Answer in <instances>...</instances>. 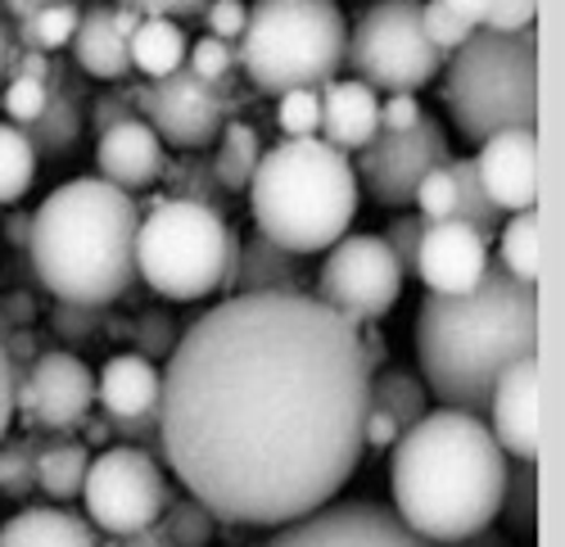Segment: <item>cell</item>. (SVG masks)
Returning <instances> with one entry per match:
<instances>
[{"label":"cell","instance_id":"d6986e66","mask_svg":"<svg viewBox=\"0 0 565 547\" xmlns=\"http://www.w3.org/2000/svg\"><path fill=\"white\" fill-rule=\"evenodd\" d=\"M96 168L109 186L118 191H146L163 176L168 168V154H163V141L154 136V127L146 118H127L118 127H109L96 146Z\"/></svg>","mask_w":565,"mask_h":547},{"label":"cell","instance_id":"4fadbf2b","mask_svg":"<svg viewBox=\"0 0 565 547\" xmlns=\"http://www.w3.org/2000/svg\"><path fill=\"white\" fill-rule=\"evenodd\" d=\"M136 109L154 127V136L163 146H172L181 154H200V150H209L217 141L222 127L231 122L235 100H231L226 82H204V77H195L191 68L181 64L177 73L140 86V105Z\"/></svg>","mask_w":565,"mask_h":547},{"label":"cell","instance_id":"ba28073f","mask_svg":"<svg viewBox=\"0 0 565 547\" xmlns=\"http://www.w3.org/2000/svg\"><path fill=\"white\" fill-rule=\"evenodd\" d=\"M349 23L340 0H254L235 64L267 96L317 90L344 68Z\"/></svg>","mask_w":565,"mask_h":547},{"label":"cell","instance_id":"94428289","mask_svg":"<svg viewBox=\"0 0 565 547\" xmlns=\"http://www.w3.org/2000/svg\"><path fill=\"white\" fill-rule=\"evenodd\" d=\"M14 60H19V45H14L10 28H6V14H0V82H6V77H10Z\"/></svg>","mask_w":565,"mask_h":547},{"label":"cell","instance_id":"f907efd6","mask_svg":"<svg viewBox=\"0 0 565 547\" xmlns=\"http://www.w3.org/2000/svg\"><path fill=\"white\" fill-rule=\"evenodd\" d=\"M118 6H131L140 14H159V19H195V14H204L209 0H118Z\"/></svg>","mask_w":565,"mask_h":547},{"label":"cell","instance_id":"be15d7a7","mask_svg":"<svg viewBox=\"0 0 565 547\" xmlns=\"http://www.w3.org/2000/svg\"><path fill=\"white\" fill-rule=\"evenodd\" d=\"M140 19H146V14H140V10H131V6H118V10H114V28H118L122 36H131Z\"/></svg>","mask_w":565,"mask_h":547},{"label":"cell","instance_id":"bcb514c9","mask_svg":"<svg viewBox=\"0 0 565 547\" xmlns=\"http://www.w3.org/2000/svg\"><path fill=\"white\" fill-rule=\"evenodd\" d=\"M100 322H105V312H100V308H86V303H64V299H60V303L51 308V326H55V335H60L64 344L90 340Z\"/></svg>","mask_w":565,"mask_h":547},{"label":"cell","instance_id":"91938a15","mask_svg":"<svg viewBox=\"0 0 565 547\" xmlns=\"http://www.w3.org/2000/svg\"><path fill=\"white\" fill-rule=\"evenodd\" d=\"M448 547H511V538H507L502 529L484 525L480 534H470V538H457V543H448Z\"/></svg>","mask_w":565,"mask_h":547},{"label":"cell","instance_id":"e7e4bbea","mask_svg":"<svg viewBox=\"0 0 565 547\" xmlns=\"http://www.w3.org/2000/svg\"><path fill=\"white\" fill-rule=\"evenodd\" d=\"M41 6V0H0V10L6 14H14V23H23V19H32V10Z\"/></svg>","mask_w":565,"mask_h":547},{"label":"cell","instance_id":"e575fe53","mask_svg":"<svg viewBox=\"0 0 565 547\" xmlns=\"http://www.w3.org/2000/svg\"><path fill=\"white\" fill-rule=\"evenodd\" d=\"M159 181H168V200H195V204H209L217 213L226 204V191L217 186L213 163H204L200 154H185L181 163H168Z\"/></svg>","mask_w":565,"mask_h":547},{"label":"cell","instance_id":"cb8c5ba5","mask_svg":"<svg viewBox=\"0 0 565 547\" xmlns=\"http://www.w3.org/2000/svg\"><path fill=\"white\" fill-rule=\"evenodd\" d=\"M96 403L105 417H140L159 407V367L140 353H118L96 376Z\"/></svg>","mask_w":565,"mask_h":547},{"label":"cell","instance_id":"5b68a950","mask_svg":"<svg viewBox=\"0 0 565 547\" xmlns=\"http://www.w3.org/2000/svg\"><path fill=\"white\" fill-rule=\"evenodd\" d=\"M249 213L258 236L299 258L326 254L358 217V172L344 150L321 136L263 150L249 181Z\"/></svg>","mask_w":565,"mask_h":547},{"label":"cell","instance_id":"4316f807","mask_svg":"<svg viewBox=\"0 0 565 547\" xmlns=\"http://www.w3.org/2000/svg\"><path fill=\"white\" fill-rule=\"evenodd\" d=\"M185 32L172 23V19H159V14H146L136 23V32L127 36V55H131V68L146 73L150 82L177 73L185 64Z\"/></svg>","mask_w":565,"mask_h":547},{"label":"cell","instance_id":"680465c9","mask_svg":"<svg viewBox=\"0 0 565 547\" xmlns=\"http://www.w3.org/2000/svg\"><path fill=\"white\" fill-rule=\"evenodd\" d=\"M77 430H86V448H109V439H114V426H109V417H86Z\"/></svg>","mask_w":565,"mask_h":547},{"label":"cell","instance_id":"03108f58","mask_svg":"<svg viewBox=\"0 0 565 547\" xmlns=\"http://www.w3.org/2000/svg\"><path fill=\"white\" fill-rule=\"evenodd\" d=\"M41 6H64V0H41Z\"/></svg>","mask_w":565,"mask_h":547},{"label":"cell","instance_id":"603a6c76","mask_svg":"<svg viewBox=\"0 0 565 547\" xmlns=\"http://www.w3.org/2000/svg\"><path fill=\"white\" fill-rule=\"evenodd\" d=\"M105 534L68 507H28L0 525V547H100Z\"/></svg>","mask_w":565,"mask_h":547},{"label":"cell","instance_id":"484cf974","mask_svg":"<svg viewBox=\"0 0 565 547\" xmlns=\"http://www.w3.org/2000/svg\"><path fill=\"white\" fill-rule=\"evenodd\" d=\"M90 452L82 439L73 435H51L41 439L36 448V489L51 493V503H73V497L82 493V480H86V466H90Z\"/></svg>","mask_w":565,"mask_h":547},{"label":"cell","instance_id":"2e32d148","mask_svg":"<svg viewBox=\"0 0 565 547\" xmlns=\"http://www.w3.org/2000/svg\"><path fill=\"white\" fill-rule=\"evenodd\" d=\"M489 240L466 226L461 217H444L430 222L426 236L416 249V277L426 281L430 294H470L480 286L484 267H489Z\"/></svg>","mask_w":565,"mask_h":547},{"label":"cell","instance_id":"ab89813d","mask_svg":"<svg viewBox=\"0 0 565 547\" xmlns=\"http://www.w3.org/2000/svg\"><path fill=\"white\" fill-rule=\"evenodd\" d=\"M45 100H51V90H45V82L23 77V73H10L6 96H0V109H6V114L14 118V127H32V122L41 118Z\"/></svg>","mask_w":565,"mask_h":547},{"label":"cell","instance_id":"7c38bea8","mask_svg":"<svg viewBox=\"0 0 565 547\" xmlns=\"http://www.w3.org/2000/svg\"><path fill=\"white\" fill-rule=\"evenodd\" d=\"M448 163H452V150H448L444 122L420 109V118L403 131H375L371 146L358 150L353 172L381 208H412L420 176Z\"/></svg>","mask_w":565,"mask_h":547},{"label":"cell","instance_id":"3957f363","mask_svg":"<svg viewBox=\"0 0 565 547\" xmlns=\"http://www.w3.org/2000/svg\"><path fill=\"white\" fill-rule=\"evenodd\" d=\"M507 462L511 458L484 417L457 412V407H430L394 443V516L435 547L480 534L498 521Z\"/></svg>","mask_w":565,"mask_h":547},{"label":"cell","instance_id":"6da1fadb","mask_svg":"<svg viewBox=\"0 0 565 547\" xmlns=\"http://www.w3.org/2000/svg\"><path fill=\"white\" fill-rule=\"evenodd\" d=\"M159 376V448L222 525L280 529L335 503L362 466L371 362L312 294H226Z\"/></svg>","mask_w":565,"mask_h":547},{"label":"cell","instance_id":"6f0895ef","mask_svg":"<svg viewBox=\"0 0 565 547\" xmlns=\"http://www.w3.org/2000/svg\"><path fill=\"white\" fill-rule=\"evenodd\" d=\"M100 547H168V538L150 525V529H136V534H127V538H105Z\"/></svg>","mask_w":565,"mask_h":547},{"label":"cell","instance_id":"83f0119b","mask_svg":"<svg viewBox=\"0 0 565 547\" xmlns=\"http://www.w3.org/2000/svg\"><path fill=\"white\" fill-rule=\"evenodd\" d=\"M498 262L507 277L539 286L543 271V240H539V208L525 213H507L498 226Z\"/></svg>","mask_w":565,"mask_h":547},{"label":"cell","instance_id":"f546056e","mask_svg":"<svg viewBox=\"0 0 565 547\" xmlns=\"http://www.w3.org/2000/svg\"><path fill=\"white\" fill-rule=\"evenodd\" d=\"M371 403L385 407L398 421V430H412L420 417L430 412V394L420 385V376L403 372V367H385L381 376H371Z\"/></svg>","mask_w":565,"mask_h":547},{"label":"cell","instance_id":"4dcf8cb0","mask_svg":"<svg viewBox=\"0 0 565 547\" xmlns=\"http://www.w3.org/2000/svg\"><path fill=\"white\" fill-rule=\"evenodd\" d=\"M498 516L507 529L534 538L539 534V462H507V489H502V507Z\"/></svg>","mask_w":565,"mask_h":547},{"label":"cell","instance_id":"7a4b0ae2","mask_svg":"<svg viewBox=\"0 0 565 547\" xmlns=\"http://www.w3.org/2000/svg\"><path fill=\"white\" fill-rule=\"evenodd\" d=\"M521 357H539V286L507 277L498 258L470 294L420 299L416 362L439 407L484 417L493 380Z\"/></svg>","mask_w":565,"mask_h":547},{"label":"cell","instance_id":"9f6ffc18","mask_svg":"<svg viewBox=\"0 0 565 547\" xmlns=\"http://www.w3.org/2000/svg\"><path fill=\"white\" fill-rule=\"evenodd\" d=\"M444 6L461 19V23H470V28H484V19H489V6L493 0H444Z\"/></svg>","mask_w":565,"mask_h":547},{"label":"cell","instance_id":"8fae6325","mask_svg":"<svg viewBox=\"0 0 565 547\" xmlns=\"http://www.w3.org/2000/svg\"><path fill=\"white\" fill-rule=\"evenodd\" d=\"M308 294L321 299L326 308H335L340 317H349L353 326H366V322H381L398 303L403 267L381 236H344L326 249L317 290Z\"/></svg>","mask_w":565,"mask_h":547},{"label":"cell","instance_id":"74e56055","mask_svg":"<svg viewBox=\"0 0 565 547\" xmlns=\"http://www.w3.org/2000/svg\"><path fill=\"white\" fill-rule=\"evenodd\" d=\"M276 122L286 131V141H303V136L321 131V96L317 90H286L276 105Z\"/></svg>","mask_w":565,"mask_h":547},{"label":"cell","instance_id":"681fc988","mask_svg":"<svg viewBox=\"0 0 565 547\" xmlns=\"http://www.w3.org/2000/svg\"><path fill=\"white\" fill-rule=\"evenodd\" d=\"M534 19H539V0H493L484 28H493V32H521V28H534Z\"/></svg>","mask_w":565,"mask_h":547},{"label":"cell","instance_id":"c3c4849f","mask_svg":"<svg viewBox=\"0 0 565 547\" xmlns=\"http://www.w3.org/2000/svg\"><path fill=\"white\" fill-rule=\"evenodd\" d=\"M114 435L131 448H146L163 462V448H159V412H140V417H109Z\"/></svg>","mask_w":565,"mask_h":547},{"label":"cell","instance_id":"7402d4cb","mask_svg":"<svg viewBox=\"0 0 565 547\" xmlns=\"http://www.w3.org/2000/svg\"><path fill=\"white\" fill-rule=\"evenodd\" d=\"M235 294H308L303 258L271 245L267 236L241 240V267H235Z\"/></svg>","mask_w":565,"mask_h":547},{"label":"cell","instance_id":"44dd1931","mask_svg":"<svg viewBox=\"0 0 565 547\" xmlns=\"http://www.w3.org/2000/svg\"><path fill=\"white\" fill-rule=\"evenodd\" d=\"M45 90H51V100H45L41 118L32 127H23V131H28L36 159H64V154L77 150L82 131H86V118H82V82L77 77H64V68L55 64Z\"/></svg>","mask_w":565,"mask_h":547},{"label":"cell","instance_id":"f6af8a7d","mask_svg":"<svg viewBox=\"0 0 565 547\" xmlns=\"http://www.w3.org/2000/svg\"><path fill=\"white\" fill-rule=\"evenodd\" d=\"M140 86H114L105 96H96V109H90V131L105 136L109 127L127 122V118H140Z\"/></svg>","mask_w":565,"mask_h":547},{"label":"cell","instance_id":"60d3db41","mask_svg":"<svg viewBox=\"0 0 565 547\" xmlns=\"http://www.w3.org/2000/svg\"><path fill=\"white\" fill-rule=\"evenodd\" d=\"M420 32H426V41L430 45H439V51L448 55V51H457V45L476 32L470 23H461L444 0H420Z\"/></svg>","mask_w":565,"mask_h":547},{"label":"cell","instance_id":"52a82bcc","mask_svg":"<svg viewBox=\"0 0 565 547\" xmlns=\"http://www.w3.org/2000/svg\"><path fill=\"white\" fill-rule=\"evenodd\" d=\"M241 236L226 213L195 200H150L136 226V277L172 303L235 294Z\"/></svg>","mask_w":565,"mask_h":547},{"label":"cell","instance_id":"9c48e42d","mask_svg":"<svg viewBox=\"0 0 565 547\" xmlns=\"http://www.w3.org/2000/svg\"><path fill=\"white\" fill-rule=\"evenodd\" d=\"M444 51L420 32V0H375L349 32L344 64L358 82L390 96H412L444 73Z\"/></svg>","mask_w":565,"mask_h":547},{"label":"cell","instance_id":"ac0fdd59","mask_svg":"<svg viewBox=\"0 0 565 547\" xmlns=\"http://www.w3.org/2000/svg\"><path fill=\"white\" fill-rule=\"evenodd\" d=\"M489 430L507 458L539 462L543 430H539V357H521L493 380L489 394Z\"/></svg>","mask_w":565,"mask_h":547},{"label":"cell","instance_id":"ee69618b","mask_svg":"<svg viewBox=\"0 0 565 547\" xmlns=\"http://www.w3.org/2000/svg\"><path fill=\"white\" fill-rule=\"evenodd\" d=\"M185 68L204 82H226L231 68H235V45L231 41H217V36H200L195 51H185Z\"/></svg>","mask_w":565,"mask_h":547},{"label":"cell","instance_id":"9a60e30c","mask_svg":"<svg viewBox=\"0 0 565 547\" xmlns=\"http://www.w3.org/2000/svg\"><path fill=\"white\" fill-rule=\"evenodd\" d=\"M263 547H435L416 538L394 507L366 503V497H335L303 521L280 525Z\"/></svg>","mask_w":565,"mask_h":547},{"label":"cell","instance_id":"8992f818","mask_svg":"<svg viewBox=\"0 0 565 547\" xmlns=\"http://www.w3.org/2000/svg\"><path fill=\"white\" fill-rule=\"evenodd\" d=\"M439 105L466 146L489 141L493 131H539V32L476 28L444 60Z\"/></svg>","mask_w":565,"mask_h":547},{"label":"cell","instance_id":"d590c367","mask_svg":"<svg viewBox=\"0 0 565 547\" xmlns=\"http://www.w3.org/2000/svg\"><path fill=\"white\" fill-rule=\"evenodd\" d=\"M77 19H82L77 0H64V6H36L32 19H23L28 36H32V51L51 55V51H60V45H68L73 32H77Z\"/></svg>","mask_w":565,"mask_h":547},{"label":"cell","instance_id":"6125c7cd","mask_svg":"<svg viewBox=\"0 0 565 547\" xmlns=\"http://www.w3.org/2000/svg\"><path fill=\"white\" fill-rule=\"evenodd\" d=\"M28 232H32V217H23V213H14V217L6 222V236H10L14 245H23V249H28Z\"/></svg>","mask_w":565,"mask_h":547},{"label":"cell","instance_id":"8d00e7d4","mask_svg":"<svg viewBox=\"0 0 565 547\" xmlns=\"http://www.w3.org/2000/svg\"><path fill=\"white\" fill-rule=\"evenodd\" d=\"M36 435H23L14 443H0V493L6 497H28L36 489Z\"/></svg>","mask_w":565,"mask_h":547},{"label":"cell","instance_id":"f5cc1de1","mask_svg":"<svg viewBox=\"0 0 565 547\" xmlns=\"http://www.w3.org/2000/svg\"><path fill=\"white\" fill-rule=\"evenodd\" d=\"M10 421H14V362L6 353V335H0V443L10 435Z\"/></svg>","mask_w":565,"mask_h":547},{"label":"cell","instance_id":"b9f144b4","mask_svg":"<svg viewBox=\"0 0 565 547\" xmlns=\"http://www.w3.org/2000/svg\"><path fill=\"white\" fill-rule=\"evenodd\" d=\"M426 217L420 213H398L390 226H385V245H390V254L398 258V267H403V277H416V249H420V236H426Z\"/></svg>","mask_w":565,"mask_h":547},{"label":"cell","instance_id":"11a10c76","mask_svg":"<svg viewBox=\"0 0 565 547\" xmlns=\"http://www.w3.org/2000/svg\"><path fill=\"white\" fill-rule=\"evenodd\" d=\"M32 322V299L28 294H6L0 299V331H14Z\"/></svg>","mask_w":565,"mask_h":547},{"label":"cell","instance_id":"f35d334b","mask_svg":"<svg viewBox=\"0 0 565 547\" xmlns=\"http://www.w3.org/2000/svg\"><path fill=\"white\" fill-rule=\"evenodd\" d=\"M412 204H416V213L426 217V222L452 217V213H457V181H452V168H435V172L420 176Z\"/></svg>","mask_w":565,"mask_h":547},{"label":"cell","instance_id":"db71d44e","mask_svg":"<svg viewBox=\"0 0 565 547\" xmlns=\"http://www.w3.org/2000/svg\"><path fill=\"white\" fill-rule=\"evenodd\" d=\"M416 118H420L416 96H390V100H381V131H403Z\"/></svg>","mask_w":565,"mask_h":547},{"label":"cell","instance_id":"7bdbcfd3","mask_svg":"<svg viewBox=\"0 0 565 547\" xmlns=\"http://www.w3.org/2000/svg\"><path fill=\"white\" fill-rule=\"evenodd\" d=\"M177 326H172V317L168 312H140V322L131 326V344H136V353L140 357H168L172 348H177Z\"/></svg>","mask_w":565,"mask_h":547},{"label":"cell","instance_id":"277c9868","mask_svg":"<svg viewBox=\"0 0 565 547\" xmlns=\"http://www.w3.org/2000/svg\"><path fill=\"white\" fill-rule=\"evenodd\" d=\"M140 204L105 176H77L41 200L28 232V258L41 290L64 303L109 308L136 281Z\"/></svg>","mask_w":565,"mask_h":547},{"label":"cell","instance_id":"d6a6232c","mask_svg":"<svg viewBox=\"0 0 565 547\" xmlns=\"http://www.w3.org/2000/svg\"><path fill=\"white\" fill-rule=\"evenodd\" d=\"M36 176V150L28 131L14 122H0V204H19L32 191Z\"/></svg>","mask_w":565,"mask_h":547},{"label":"cell","instance_id":"f1b7e54d","mask_svg":"<svg viewBox=\"0 0 565 547\" xmlns=\"http://www.w3.org/2000/svg\"><path fill=\"white\" fill-rule=\"evenodd\" d=\"M258 159H263L258 131H254L249 122H226L222 136H217V154H213L209 163H213L217 186H222L226 195H235V191H249Z\"/></svg>","mask_w":565,"mask_h":547},{"label":"cell","instance_id":"d4e9b609","mask_svg":"<svg viewBox=\"0 0 565 547\" xmlns=\"http://www.w3.org/2000/svg\"><path fill=\"white\" fill-rule=\"evenodd\" d=\"M73 64L86 77H100V82H127L131 73V55H127V36L114 28V10L109 6H90L77 19L73 32Z\"/></svg>","mask_w":565,"mask_h":547},{"label":"cell","instance_id":"836d02e7","mask_svg":"<svg viewBox=\"0 0 565 547\" xmlns=\"http://www.w3.org/2000/svg\"><path fill=\"white\" fill-rule=\"evenodd\" d=\"M217 525L222 521L204 503H195V497H177V493H172V503L163 507V516L154 521V529L168 538V547H209Z\"/></svg>","mask_w":565,"mask_h":547},{"label":"cell","instance_id":"e0dca14e","mask_svg":"<svg viewBox=\"0 0 565 547\" xmlns=\"http://www.w3.org/2000/svg\"><path fill=\"white\" fill-rule=\"evenodd\" d=\"M476 176L502 213L539 208V136L525 127L493 131L476 146Z\"/></svg>","mask_w":565,"mask_h":547},{"label":"cell","instance_id":"ffe728a7","mask_svg":"<svg viewBox=\"0 0 565 547\" xmlns=\"http://www.w3.org/2000/svg\"><path fill=\"white\" fill-rule=\"evenodd\" d=\"M321 96V141L335 146L344 154H358L362 146H371V136L381 131V100H375V90L358 77L340 82L331 77L326 86H317Z\"/></svg>","mask_w":565,"mask_h":547},{"label":"cell","instance_id":"816d5d0a","mask_svg":"<svg viewBox=\"0 0 565 547\" xmlns=\"http://www.w3.org/2000/svg\"><path fill=\"white\" fill-rule=\"evenodd\" d=\"M398 421L385 412V407H375L371 403V412H366V426H362V439H366V448H394L398 443Z\"/></svg>","mask_w":565,"mask_h":547},{"label":"cell","instance_id":"7dc6e473","mask_svg":"<svg viewBox=\"0 0 565 547\" xmlns=\"http://www.w3.org/2000/svg\"><path fill=\"white\" fill-rule=\"evenodd\" d=\"M245 19H249V6H241V0H209L204 6V23H209V36L217 41H241L245 32Z\"/></svg>","mask_w":565,"mask_h":547},{"label":"cell","instance_id":"5bb4252c","mask_svg":"<svg viewBox=\"0 0 565 547\" xmlns=\"http://www.w3.org/2000/svg\"><path fill=\"white\" fill-rule=\"evenodd\" d=\"M96 407V376L68 348H45L32 367H14V412L28 430L73 435Z\"/></svg>","mask_w":565,"mask_h":547},{"label":"cell","instance_id":"30bf717a","mask_svg":"<svg viewBox=\"0 0 565 547\" xmlns=\"http://www.w3.org/2000/svg\"><path fill=\"white\" fill-rule=\"evenodd\" d=\"M77 497H86V521L105 538H127L163 516V507L172 503V484L154 452L109 443L90 458Z\"/></svg>","mask_w":565,"mask_h":547},{"label":"cell","instance_id":"1f68e13d","mask_svg":"<svg viewBox=\"0 0 565 547\" xmlns=\"http://www.w3.org/2000/svg\"><path fill=\"white\" fill-rule=\"evenodd\" d=\"M448 168H452V181H457V213H452V217H461L466 226H476V232L493 245V240H498V226H502L507 213L484 195L480 176H476V159H452Z\"/></svg>","mask_w":565,"mask_h":547}]
</instances>
